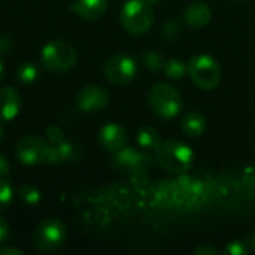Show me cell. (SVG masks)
Wrapping results in <instances>:
<instances>
[{
  "label": "cell",
  "mask_w": 255,
  "mask_h": 255,
  "mask_svg": "<svg viewBox=\"0 0 255 255\" xmlns=\"http://www.w3.org/2000/svg\"><path fill=\"white\" fill-rule=\"evenodd\" d=\"M155 160L166 172L173 175H184L193 167L194 152L187 143L170 139L161 142L155 149Z\"/></svg>",
  "instance_id": "obj_1"
},
{
  "label": "cell",
  "mask_w": 255,
  "mask_h": 255,
  "mask_svg": "<svg viewBox=\"0 0 255 255\" xmlns=\"http://www.w3.org/2000/svg\"><path fill=\"white\" fill-rule=\"evenodd\" d=\"M120 22L127 33L143 34L154 24V9L145 0H127L121 9Z\"/></svg>",
  "instance_id": "obj_2"
},
{
  "label": "cell",
  "mask_w": 255,
  "mask_h": 255,
  "mask_svg": "<svg viewBox=\"0 0 255 255\" xmlns=\"http://www.w3.org/2000/svg\"><path fill=\"white\" fill-rule=\"evenodd\" d=\"M148 102L151 109L161 118L170 120L181 114L184 108V99L181 93L170 84L160 82L155 84L148 94Z\"/></svg>",
  "instance_id": "obj_3"
},
{
  "label": "cell",
  "mask_w": 255,
  "mask_h": 255,
  "mask_svg": "<svg viewBox=\"0 0 255 255\" xmlns=\"http://www.w3.org/2000/svg\"><path fill=\"white\" fill-rule=\"evenodd\" d=\"M187 73L191 81L202 90H215L221 81V67L218 61L206 54L193 57L187 64Z\"/></svg>",
  "instance_id": "obj_4"
},
{
  "label": "cell",
  "mask_w": 255,
  "mask_h": 255,
  "mask_svg": "<svg viewBox=\"0 0 255 255\" xmlns=\"http://www.w3.org/2000/svg\"><path fill=\"white\" fill-rule=\"evenodd\" d=\"M76 49L66 40H52L46 43L40 54L43 67L49 72L63 73L76 64Z\"/></svg>",
  "instance_id": "obj_5"
},
{
  "label": "cell",
  "mask_w": 255,
  "mask_h": 255,
  "mask_svg": "<svg viewBox=\"0 0 255 255\" xmlns=\"http://www.w3.org/2000/svg\"><path fill=\"white\" fill-rule=\"evenodd\" d=\"M66 238H67L66 226L55 218H49L42 221L34 229L31 242L34 248H37L42 253H54L63 247Z\"/></svg>",
  "instance_id": "obj_6"
},
{
  "label": "cell",
  "mask_w": 255,
  "mask_h": 255,
  "mask_svg": "<svg viewBox=\"0 0 255 255\" xmlns=\"http://www.w3.org/2000/svg\"><path fill=\"white\" fill-rule=\"evenodd\" d=\"M15 152L21 163H24L27 166H36V164L49 161L51 145L43 137L31 134V136L22 137L18 142Z\"/></svg>",
  "instance_id": "obj_7"
},
{
  "label": "cell",
  "mask_w": 255,
  "mask_h": 255,
  "mask_svg": "<svg viewBox=\"0 0 255 255\" xmlns=\"http://www.w3.org/2000/svg\"><path fill=\"white\" fill-rule=\"evenodd\" d=\"M137 66L130 55L115 54L105 63V78L114 85H127L136 76Z\"/></svg>",
  "instance_id": "obj_8"
},
{
  "label": "cell",
  "mask_w": 255,
  "mask_h": 255,
  "mask_svg": "<svg viewBox=\"0 0 255 255\" xmlns=\"http://www.w3.org/2000/svg\"><path fill=\"white\" fill-rule=\"evenodd\" d=\"M114 163L121 170H126L131 175H143L152 167V157L137 151L131 146H124L115 152Z\"/></svg>",
  "instance_id": "obj_9"
},
{
  "label": "cell",
  "mask_w": 255,
  "mask_h": 255,
  "mask_svg": "<svg viewBox=\"0 0 255 255\" xmlns=\"http://www.w3.org/2000/svg\"><path fill=\"white\" fill-rule=\"evenodd\" d=\"M109 103V93L100 85H87L76 94L78 109L87 114H94L105 109Z\"/></svg>",
  "instance_id": "obj_10"
},
{
  "label": "cell",
  "mask_w": 255,
  "mask_h": 255,
  "mask_svg": "<svg viewBox=\"0 0 255 255\" xmlns=\"http://www.w3.org/2000/svg\"><path fill=\"white\" fill-rule=\"evenodd\" d=\"M99 143L109 152H117L127 145V131L117 123H109L99 131Z\"/></svg>",
  "instance_id": "obj_11"
},
{
  "label": "cell",
  "mask_w": 255,
  "mask_h": 255,
  "mask_svg": "<svg viewBox=\"0 0 255 255\" xmlns=\"http://www.w3.org/2000/svg\"><path fill=\"white\" fill-rule=\"evenodd\" d=\"M21 109V96L12 87L0 88V120L9 121L18 115Z\"/></svg>",
  "instance_id": "obj_12"
},
{
  "label": "cell",
  "mask_w": 255,
  "mask_h": 255,
  "mask_svg": "<svg viewBox=\"0 0 255 255\" xmlns=\"http://www.w3.org/2000/svg\"><path fill=\"white\" fill-rule=\"evenodd\" d=\"M70 10L78 13L84 19H99L108 10V0H73L69 6Z\"/></svg>",
  "instance_id": "obj_13"
},
{
  "label": "cell",
  "mask_w": 255,
  "mask_h": 255,
  "mask_svg": "<svg viewBox=\"0 0 255 255\" xmlns=\"http://www.w3.org/2000/svg\"><path fill=\"white\" fill-rule=\"evenodd\" d=\"M212 18V10L205 1H194L184 10V21L193 28L205 27Z\"/></svg>",
  "instance_id": "obj_14"
},
{
  "label": "cell",
  "mask_w": 255,
  "mask_h": 255,
  "mask_svg": "<svg viewBox=\"0 0 255 255\" xmlns=\"http://www.w3.org/2000/svg\"><path fill=\"white\" fill-rule=\"evenodd\" d=\"M81 155H82V149L76 143L63 140L61 143L51 146V154H49V161L48 163H52V164L72 163V161L79 160Z\"/></svg>",
  "instance_id": "obj_15"
},
{
  "label": "cell",
  "mask_w": 255,
  "mask_h": 255,
  "mask_svg": "<svg viewBox=\"0 0 255 255\" xmlns=\"http://www.w3.org/2000/svg\"><path fill=\"white\" fill-rule=\"evenodd\" d=\"M181 130L187 137H191V139L199 137L206 130V118L197 111L188 112L184 115L181 121Z\"/></svg>",
  "instance_id": "obj_16"
},
{
  "label": "cell",
  "mask_w": 255,
  "mask_h": 255,
  "mask_svg": "<svg viewBox=\"0 0 255 255\" xmlns=\"http://www.w3.org/2000/svg\"><path fill=\"white\" fill-rule=\"evenodd\" d=\"M136 140H137V145L146 151H155L161 143L160 133L151 126L139 127V130L136 133Z\"/></svg>",
  "instance_id": "obj_17"
},
{
  "label": "cell",
  "mask_w": 255,
  "mask_h": 255,
  "mask_svg": "<svg viewBox=\"0 0 255 255\" xmlns=\"http://www.w3.org/2000/svg\"><path fill=\"white\" fill-rule=\"evenodd\" d=\"M142 61L145 64L146 69L152 70V72H160L164 69V64H166V58L158 52V51H145L143 55H142Z\"/></svg>",
  "instance_id": "obj_18"
},
{
  "label": "cell",
  "mask_w": 255,
  "mask_h": 255,
  "mask_svg": "<svg viewBox=\"0 0 255 255\" xmlns=\"http://www.w3.org/2000/svg\"><path fill=\"white\" fill-rule=\"evenodd\" d=\"M163 70H164V73H166L167 78L178 81V79H182L185 76V73H187V64L182 60H179V58H172V60H167L166 61Z\"/></svg>",
  "instance_id": "obj_19"
},
{
  "label": "cell",
  "mask_w": 255,
  "mask_h": 255,
  "mask_svg": "<svg viewBox=\"0 0 255 255\" xmlns=\"http://www.w3.org/2000/svg\"><path fill=\"white\" fill-rule=\"evenodd\" d=\"M16 76H18V81L22 84H33L39 76V69L33 63H24L18 67Z\"/></svg>",
  "instance_id": "obj_20"
},
{
  "label": "cell",
  "mask_w": 255,
  "mask_h": 255,
  "mask_svg": "<svg viewBox=\"0 0 255 255\" xmlns=\"http://www.w3.org/2000/svg\"><path fill=\"white\" fill-rule=\"evenodd\" d=\"M19 197H21V200H22L27 206H36V205L40 202L42 194H40V191H39L34 185L27 184V185L21 187V190H19Z\"/></svg>",
  "instance_id": "obj_21"
},
{
  "label": "cell",
  "mask_w": 255,
  "mask_h": 255,
  "mask_svg": "<svg viewBox=\"0 0 255 255\" xmlns=\"http://www.w3.org/2000/svg\"><path fill=\"white\" fill-rule=\"evenodd\" d=\"M160 34L167 42L176 40L181 36V24L178 21H175V19H170V21L163 24V27L160 30Z\"/></svg>",
  "instance_id": "obj_22"
},
{
  "label": "cell",
  "mask_w": 255,
  "mask_h": 255,
  "mask_svg": "<svg viewBox=\"0 0 255 255\" xmlns=\"http://www.w3.org/2000/svg\"><path fill=\"white\" fill-rule=\"evenodd\" d=\"M13 199V190L6 179H0V212L6 211Z\"/></svg>",
  "instance_id": "obj_23"
},
{
  "label": "cell",
  "mask_w": 255,
  "mask_h": 255,
  "mask_svg": "<svg viewBox=\"0 0 255 255\" xmlns=\"http://www.w3.org/2000/svg\"><path fill=\"white\" fill-rule=\"evenodd\" d=\"M46 139L52 143V145H58L64 140V133L63 130L57 126V124H51L49 127H46Z\"/></svg>",
  "instance_id": "obj_24"
},
{
  "label": "cell",
  "mask_w": 255,
  "mask_h": 255,
  "mask_svg": "<svg viewBox=\"0 0 255 255\" xmlns=\"http://www.w3.org/2000/svg\"><path fill=\"white\" fill-rule=\"evenodd\" d=\"M224 254L244 255L250 254V253H248V248H247V245H245L244 241H233V242L227 244V247L224 250Z\"/></svg>",
  "instance_id": "obj_25"
},
{
  "label": "cell",
  "mask_w": 255,
  "mask_h": 255,
  "mask_svg": "<svg viewBox=\"0 0 255 255\" xmlns=\"http://www.w3.org/2000/svg\"><path fill=\"white\" fill-rule=\"evenodd\" d=\"M193 254L197 255H220V250L211 247V245H200L197 248H194Z\"/></svg>",
  "instance_id": "obj_26"
},
{
  "label": "cell",
  "mask_w": 255,
  "mask_h": 255,
  "mask_svg": "<svg viewBox=\"0 0 255 255\" xmlns=\"http://www.w3.org/2000/svg\"><path fill=\"white\" fill-rule=\"evenodd\" d=\"M12 49V39L6 34H0V54H7Z\"/></svg>",
  "instance_id": "obj_27"
},
{
  "label": "cell",
  "mask_w": 255,
  "mask_h": 255,
  "mask_svg": "<svg viewBox=\"0 0 255 255\" xmlns=\"http://www.w3.org/2000/svg\"><path fill=\"white\" fill-rule=\"evenodd\" d=\"M9 173H10V164H9V161L6 160V157L0 155V179L7 178Z\"/></svg>",
  "instance_id": "obj_28"
},
{
  "label": "cell",
  "mask_w": 255,
  "mask_h": 255,
  "mask_svg": "<svg viewBox=\"0 0 255 255\" xmlns=\"http://www.w3.org/2000/svg\"><path fill=\"white\" fill-rule=\"evenodd\" d=\"M9 232H10V229H9L7 221L0 217V244L4 242L9 238Z\"/></svg>",
  "instance_id": "obj_29"
},
{
  "label": "cell",
  "mask_w": 255,
  "mask_h": 255,
  "mask_svg": "<svg viewBox=\"0 0 255 255\" xmlns=\"http://www.w3.org/2000/svg\"><path fill=\"white\" fill-rule=\"evenodd\" d=\"M247 248H248V253H255V232H251L245 239H244Z\"/></svg>",
  "instance_id": "obj_30"
},
{
  "label": "cell",
  "mask_w": 255,
  "mask_h": 255,
  "mask_svg": "<svg viewBox=\"0 0 255 255\" xmlns=\"http://www.w3.org/2000/svg\"><path fill=\"white\" fill-rule=\"evenodd\" d=\"M24 253L18 248H12V247H1L0 248V255H22Z\"/></svg>",
  "instance_id": "obj_31"
},
{
  "label": "cell",
  "mask_w": 255,
  "mask_h": 255,
  "mask_svg": "<svg viewBox=\"0 0 255 255\" xmlns=\"http://www.w3.org/2000/svg\"><path fill=\"white\" fill-rule=\"evenodd\" d=\"M3 76H4V66H3V63L0 61V81L3 79Z\"/></svg>",
  "instance_id": "obj_32"
},
{
  "label": "cell",
  "mask_w": 255,
  "mask_h": 255,
  "mask_svg": "<svg viewBox=\"0 0 255 255\" xmlns=\"http://www.w3.org/2000/svg\"><path fill=\"white\" fill-rule=\"evenodd\" d=\"M1 123H3V121L0 120V140L3 139V126H1Z\"/></svg>",
  "instance_id": "obj_33"
},
{
  "label": "cell",
  "mask_w": 255,
  "mask_h": 255,
  "mask_svg": "<svg viewBox=\"0 0 255 255\" xmlns=\"http://www.w3.org/2000/svg\"><path fill=\"white\" fill-rule=\"evenodd\" d=\"M145 1H146V3H149V4L152 6V4H157V3H158L160 0H145Z\"/></svg>",
  "instance_id": "obj_34"
},
{
  "label": "cell",
  "mask_w": 255,
  "mask_h": 255,
  "mask_svg": "<svg viewBox=\"0 0 255 255\" xmlns=\"http://www.w3.org/2000/svg\"><path fill=\"white\" fill-rule=\"evenodd\" d=\"M233 1H244V0H233Z\"/></svg>",
  "instance_id": "obj_35"
}]
</instances>
